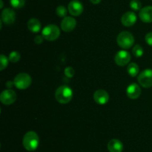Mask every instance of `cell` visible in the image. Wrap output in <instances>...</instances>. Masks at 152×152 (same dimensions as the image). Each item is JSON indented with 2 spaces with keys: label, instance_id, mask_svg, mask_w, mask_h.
I'll return each instance as SVG.
<instances>
[{
  "label": "cell",
  "instance_id": "83f0119b",
  "mask_svg": "<svg viewBox=\"0 0 152 152\" xmlns=\"http://www.w3.org/2000/svg\"><path fill=\"white\" fill-rule=\"evenodd\" d=\"M13 85H14L13 81H7V83H6V86H7L8 88H11Z\"/></svg>",
  "mask_w": 152,
  "mask_h": 152
},
{
  "label": "cell",
  "instance_id": "7a4b0ae2",
  "mask_svg": "<svg viewBox=\"0 0 152 152\" xmlns=\"http://www.w3.org/2000/svg\"><path fill=\"white\" fill-rule=\"evenodd\" d=\"M55 97L58 102L61 104H67L70 102L73 98V91L69 86H60L55 92Z\"/></svg>",
  "mask_w": 152,
  "mask_h": 152
},
{
  "label": "cell",
  "instance_id": "ffe728a7",
  "mask_svg": "<svg viewBox=\"0 0 152 152\" xmlns=\"http://www.w3.org/2000/svg\"><path fill=\"white\" fill-rule=\"evenodd\" d=\"M130 7L133 10L137 11V10H140L142 9V3L140 2V0H132L130 1Z\"/></svg>",
  "mask_w": 152,
  "mask_h": 152
},
{
  "label": "cell",
  "instance_id": "e0dca14e",
  "mask_svg": "<svg viewBox=\"0 0 152 152\" xmlns=\"http://www.w3.org/2000/svg\"><path fill=\"white\" fill-rule=\"evenodd\" d=\"M42 25L39 19L32 18L28 22V28L33 33H38L41 30Z\"/></svg>",
  "mask_w": 152,
  "mask_h": 152
},
{
  "label": "cell",
  "instance_id": "52a82bcc",
  "mask_svg": "<svg viewBox=\"0 0 152 152\" xmlns=\"http://www.w3.org/2000/svg\"><path fill=\"white\" fill-rule=\"evenodd\" d=\"M16 93L13 89H5L0 95V101L5 105H10L16 101Z\"/></svg>",
  "mask_w": 152,
  "mask_h": 152
},
{
  "label": "cell",
  "instance_id": "5bb4252c",
  "mask_svg": "<svg viewBox=\"0 0 152 152\" xmlns=\"http://www.w3.org/2000/svg\"><path fill=\"white\" fill-rule=\"evenodd\" d=\"M121 22L124 26H132L137 22V16L134 12L128 11L123 15L121 18Z\"/></svg>",
  "mask_w": 152,
  "mask_h": 152
},
{
  "label": "cell",
  "instance_id": "cb8c5ba5",
  "mask_svg": "<svg viewBox=\"0 0 152 152\" xmlns=\"http://www.w3.org/2000/svg\"><path fill=\"white\" fill-rule=\"evenodd\" d=\"M56 14H57V16H59V17L65 18V16H66L68 11H67V9L65 6L59 5V6H58L57 8H56Z\"/></svg>",
  "mask_w": 152,
  "mask_h": 152
},
{
  "label": "cell",
  "instance_id": "f546056e",
  "mask_svg": "<svg viewBox=\"0 0 152 152\" xmlns=\"http://www.w3.org/2000/svg\"><path fill=\"white\" fill-rule=\"evenodd\" d=\"M0 3H1V5H0V8H2L3 5H4V4H3V1H2V0H0Z\"/></svg>",
  "mask_w": 152,
  "mask_h": 152
},
{
  "label": "cell",
  "instance_id": "603a6c76",
  "mask_svg": "<svg viewBox=\"0 0 152 152\" xmlns=\"http://www.w3.org/2000/svg\"><path fill=\"white\" fill-rule=\"evenodd\" d=\"M9 63V58H7L5 55H0V70L2 71L7 66Z\"/></svg>",
  "mask_w": 152,
  "mask_h": 152
},
{
  "label": "cell",
  "instance_id": "30bf717a",
  "mask_svg": "<svg viewBox=\"0 0 152 152\" xmlns=\"http://www.w3.org/2000/svg\"><path fill=\"white\" fill-rule=\"evenodd\" d=\"M77 26V21L74 17L65 16L61 22V28L65 32H71Z\"/></svg>",
  "mask_w": 152,
  "mask_h": 152
},
{
  "label": "cell",
  "instance_id": "d4e9b609",
  "mask_svg": "<svg viewBox=\"0 0 152 152\" xmlns=\"http://www.w3.org/2000/svg\"><path fill=\"white\" fill-rule=\"evenodd\" d=\"M64 73H65V75L68 77H74V74H75V71H74V68H72V67L71 66H68L65 69Z\"/></svg>",
  "mask_w": 152,
  "mask_h": 152
},
{
  "label": "cell",
  "instance_id": "8992f818",
  "mask_svg": "<svg viewBox=\"0 0 152 152\" xmlns=\"http://www.w3.org/2000/svg\"><path fill=\"white\" fill-rule=\"evenodd\" d=\"M140 84L144 88H150L152 86V69H144L137 77Z\"/></svg>",
  "mask_w": 152,
  "mask_h": 152
},
{
  "label": "cell",
  "instance_id": "f1b7e54d",
  "mask_svg": "<svg viewBox=\"0 0 152 152\" xmlns=\"http://www.w3.org/2000/svg\"><path fill=\"white\" fill-rule=\"evenodd\" d=\"M101 1H102V0H90L92 4H99V3L101 2Z\"/></svg>",
  "mask_w": 152,
  "mask_h": 152
},
{
  "label": "cell",
  "instance_id": "44dd1931",
  "mask_svg": "<svg viewBox=\"0 0 152 152\" xmlns=\"http://www.w3.org/2000/svg\"><path fill=\"white\" fill-rule=\"evenodd\" d=\"M10 3L14 8L20 9L25 6V0H10Z\"/></svg>",
  "mask_w": 152,
  "mask_h": 152
},
{
  "label": "cell",
  "instance_id": "8fae6325",
  "mask_svg": "<svg viewBox=\"0 0 152 152\" xmlns=\"http://www.w3.org/2000/svg\"><path fill=\"white\" fill-rule=\"evenodd\" d=\"M16 20V13L11 8L4 9L1 12V21L7 25L13 24Z\"/></svg>",
  "mask_w": 152,
  "mask_h": 152
},
{
  "label": "cell",
  "instance_id": "2e32d148",
  "mask_svg": "<svg viewBox=\"0 0 152 152\" xmlns=\"http://www.w3.org/2000/svg\"><path fill=\"white\" fill-rule=\"evenodd\" d=\"M108 149L110 152H122L123 151V144L120 140L113 139L108 142Z\"/></svg>",
  "mask_w": 152,
  "mask_h": 152
},
{
  "label": "cell",
  "instance_id": "277c9868",
  "mask_svg": "<svg viewBox=\"0 0 152 152\" xmlns=\"http://www.w3.org/2000/svg\"><path fill=\"white\" fill-rule=\"evenodd\" d=\"M42 35L45 40L48 41H54L60 36V30L57 25L50 24L43 28L42 31Z\"/></svg>",
  "mask_w": 152,
  "mask_h": 152
},
{
  "label": "cell",
  "instance_id": "ac0fdd59",
  "mask_svg": "<svg viewBox=\"0 0 152 152\" xmlns=\"http://www.w3.org/2000/svg\"><path fill=\"white\" fill-rule=\"evenodd\" d=\"M139 66L135 63H131L130 64H129V66L127 67L128 73L132 77H136L138 75V73H139Z\"/></svg>",
  "mask_w": 152,
  "mask_h": 152
},
{
  "label": "cell",
  "instance_id": "484cf974",
  "mask_svg": "<svg viewBox=\"0 0 152 152\" xmlns=\"http://www.w3.org/2000/svg\"><path fill=\"white\" fill-rule=\"evenodd\" d=\"M145 42L147 43V44L152 46V32L148 33V34L145 35Z\"/></svg>",
  "mask_w": 152,
  "mask_h": 152
},
{
  "label": "cell",
  "instance_id": "4dcf8cb0",
  "mask_svg": "<svg viewBox=\"0 0 152 152\" xmlns=\"http://www.w3.org/2000/svg\"><path fill=\"white\" fill-rule=\"evenodd\" d=\"M151 1H152V0H151Z\"/></svg>",
  "mask_w": 152,
  "mask_h": 152
},
{
  "label": "cell",
  "instance_id": "5b68a950",
  "mask_svg": "<svg viewBox=\"0 0 152 152\" xmlns=\"http://www.w3.org/2000/svg\"><path fill=\"white\" fill-rule=\"evenodd\" d=\"M31 77L27 73H19L13 80L14 86L19 89H26L31 86Z\"/></svg>",
  "mask_w": 152,
  "mask_h": 152
},
{
  "label": "cell",
  "instance_id": "7402d4cb",
  "mask_svg": "<svg viewBox=\"0 0 152 152\" xmlns=\"http://www.w3.org/2000/svg\"><path fill=\"white\" fill-rule=\"evenodd\" d=\"M21 55L19 54V52H16V51H13L11 52L9 55V61L12 63H16L20 60Z\"/></svg>",
  "mask_w": 152,
  "mask_h": 152
},
{
  "label": "cell",
  "instance_id": "6da1fadb",
  "mask_svg": "<svg viewBox=\"0 0 152 152\" xmlns=\"http://www.w3.org/2000/svg\"><path fill=\"white\" fill-rule=\"evenodd\" d=\"M22 144L27 151H35L39 144L38 134L32 131L27 132L23 137Z\"/></svg>",
  "mask_w": 152,
  "mask_h": 152
},
{
  "label": "cell",
  "instance_id": "7c38bea8",
  "mask_svg": "<svg viewBox=\"0 0 152 152\" xmlns=\"http://www.w3.org/2000/svg\"><path fill=\"white\" fill-rule=\"evenodd\" d=\"M94 100L96 104L103 105L108 103L109 100V95L108 92L104 89H98L94 94Z\"/></svg>",
  "mask_w": 152,
  "mask_h": 152
},
{
  "label": "cell",
  "instance_id": "4316f807",
  "mask_svg": "<svg viewBox=\"0 0 152 152\" xmlns=\"http://www.w3.org/2000/svg\"><path fill=\"white\" fill-rule=\"evenodd\" d=\"M44 40L45 39L42 35H37L34 37V42H35L37 44H41V43H42Z\"/></svg>",
  "mask_w": 152,
  "mask_h": 152
},
{
  "label": "cell",
  "instance_id": "9c48e42d",
  "mask_svg": "<svg viewBox=\"0 0 152 152\" xmlns=\"http://www.w3.org/2000/svg\"><path fill=\"white\" fill-rule=\"evenodd\" d=\"M68 11L72 16H77L82 14L84 7L83 4L79 0H72L68 4Z\"/></svg>",
  "mask_w": 152,
  "mask_h": 152
},
{
  "label": "cell",
  "instance_id": "ba28073f",
  "mask_svg": "<svg viewBox=\"0 0 152 152\" xmlns=\"http://www.w3.org/2000/svg\"><path fill=\"white\" fill-rule=\"evenodd\" d=\"M131 59H132V57H131L130 53L129 52L125 50H121L119 51L116 54L114 61H115V63L118 66H124L127 65L130 62Z\"/></svg>",
  "mask_w": 152,
  "mask_h": 152
},
{
  "label": "cell",
  "instance_id": "d6986e66",
  "mask_svg": "<svg viewBox=\"0 0 152 152\" xmlns=\"http://www.w3.org/2000/svg\"><path fill=\"white\" fill-rule=\"evenodd\" d=\"M132 52H133V55H134L136 58H140V57H142V55H143L144 51L140 45L137 44L134 46Z\"/></svg>",
  "mask_w": 152,
  "mask_h": 152
},
{
  "label": "cell",
  "instance_id": "4fadbf2b",
  "mask_svg": "<svg viewBox=\"0 0 152 152\" xmlns=\"http://www.w3.org/2000/svg\"><path fill=\"white\" fill-rule=\"evenodd\" d=\"M141 92H142V90H141L140 86L137 83H132L128 86L127 89H126V94L131 99L138 98L140 96Z\"/></svg>",
  "mask_w": 152,
  "mask_h": 152
},
{
  "label": "cell",
  "instance_id": "9a60e30c",
  "mask_svg": "<svg viewBox=\"0 0 152 152\" xmlns=\"http://www.w3.org/2000/svg\"><path fill=\"white\" fill-rule=\"evenodd\" d=\"M139 16L143 22L145 23L152 22V6H146L142 7L140 10Z\"/></svg>",
  "mask_w": 152,
  "mask_h": 152
},
{
  "label": "cell",
  "instance_id": "3957f363",
  "mask_svg": "<svg viewBox=\"0 0 152 152\" xmlns=\"http://www.w3.org/2000/svg\"><path fill=\"white\" fill-rule=\"evenodd\" d=\"M117 43L122 49H129L133 46L134 43V38L132 33L129 31H123L117 36Z\"/></svg>",
  "mask_w": 152,
  "mask_h": 152
}]
</instances>
